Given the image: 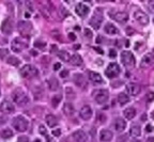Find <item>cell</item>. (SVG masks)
Instances as JSON below:
<instances>
[{
	"label": "cell",
	"instance_id": "cell-1",
	"mask_svg": "<svg viewBox=\"0 0 154 142\" xmlns=\"http://www.w3.org/2000/svg\"><path fill=\"white\" fill-rule=\"evenodd\" d=\"M13 100L18 105V106H26L29 103V97L26 94V92L23 90L21 88H17L14 90L13 94Z\"/></svg>",
	"mask_w": 154,
	"mask_h": 142
},
{
	"label": "cell",
	"instance_id": "cell-2",
	"mask_svg": "<svg viewBox=\"0 0 154 142\" xmlns=\"http://www.w3.org/2000/svg\"><path fill=\"white\" fill-rule=\"evenodd\" d=\"M28 126H29V122L23 115H18V117H16L13 120V127L17 131L24 133V131H26L28 129Z\"/></svg>",
	"mask_w": 154,
	"mask_h": 142
},
{
	"label": "cell",
	"instance_id": "cell-3",
	"mask_svg": "<svg viewBox=\"0 0 154 142\" xmlns=\"http://www.w3.org/2000/svg\"><path fill=\"white\" fill-rule=\"evenodd\" d=\"M121 61H122L123 65L125 67H128V68H133L135 66V57L134 55L131 52V51H122V54H121Z\"/></svg>",
	"mask_w": 154,
	"mask_h": 142
},
{
	"label": "cell",
	"instance_id": "cell-4",
	"mask_svg": "<svg viewBox=\"0 0 154 142\" xmlns=\"http://www.w3.org/2000/svg\"><path fill=\"white\" fill-rule=\"evenodd\" d=\"M28 46L26 39L24 36H21V38H16L13 40L12 44H11V49L14 51V52H21L23 49H25Z\"/></svg>",
	"mask_w": 154,
	"mask_h": 142
},
{
	"label": "cell",
	"instance_id": "cell-5",
	"mask_svg": "<svg viewBox=\"0 0 154 142\" xmlns=\"http://www.w3.org/2000/svg\"><path fill=\"white\" fill-rule=\"evenodd\" d=\"M21 76L24 78H31V77H34V76L37 75V70L35 68L33 65H30V64H27L24 65V66L21 67Z\"/></svg>",
	"mask_w": 154,
	"mask_h": 142
},
{
	"label": "cell",
	"instance_id": "cell-6",
	"mask_svg": "<svg viewBox=\"0 0 154 142\" xmlns=\"http://www.w3.org/2000/svg\"><path fill=\"white\" fill-rule=\"evenodd\" d=\"M93 96H94V99L98 104H105L108 100L109 94L107 90L100 89V90H95L93 92Z\"/></svg>",
	"mask_w": 154,
	"mask_h": 142
},
{
	"label": "cell",
	"instance_id": "cell-7",
	"mask_svg": "<svg viewBox=\"0 0 154 142\" xmlns=\"http://www.w3.org/2000/svg\"><path fill=\"white\" fill-rule=\"evenodd\" d=\"M120 72H121V70H120V66L117 63H110L105 71V75L108 78H114L119 75Z\"/></svg>",
	"mask_w": 154,
	"mask_h": 142
},
{
	"label": "cell",
	"instance_id": "cell-8",
	"mask_svg": "<svg viewBox=\"0 0 154 142\" xmlns=\"http://www.w3.org/2000/svg\"><path fill=\"white\" fill-rule=\"evenodd\" d=\"M18 31L19 33L21 34V36H27V35H29L30 32H31L32 30V25L28 22H19L18 23Z\"/></svg>",
	"mask_w": 154,
	"mask_h": 142
},
{
	"label": "cell",
	"instance_id": "cell-9",
	"mask_svg": "<svg viewBox=\"0 0 154 142\" xmlns=\"http://www.w3.org/2000/svg\"><path fill=\"white\" fill-rule=\"evenodd\" d=\"M134 17H135L136 20L140 25H142V26H146V25L149 24V17H148V15H147L144 12L140 11V10H138V11H136L135 13H134Z\"/></svg>",
	"mask_w": 154,
	"mask_h": 142
},
{
	"label": "cell",
	"instance_id": "cell-10",
	"mask_svg": "<svg viewBox=\"0 0 154 142\" xmlns=\"http://www.w3.org/2000/svg\"><path fill=\"white\" fill-rule=\"evenodd\" d=\"M110 15L111 17L117 20L118 23H121V24H124L128 20V14L125 13V12H110Z\"/></svg>",
	"mask_w": 154,
	"mask_h": 142
},
{
	"label": "cell",
	"instance_id": "cell-11",
	"mask_svg": "<svg viewBox=\"0 0 154 142\" xmlns=\"http://www.w3.org/2000/svg\"><path fill=\"white\" fill-rule=\"evenodd\" d=\"M1 31L4 34H11L13 31V22L11 18H5L1 24Z\"/></svg>",
	"mask_w": 154,
	"mask_h": 142
},
{
	"label": "cell",
	"instance_id": "cell-12",
	"mask_svg": "<svg viewBox=\"0 0 154 142\" xmlns=\"http://www.w3.org/2000/svg\"><path fill=\"white\" fill-rule=\"evenodd\" d=\"M15 108H14V105L8 100V99H4L1 104H0V111L3 113H13Z\"/></svg>",
	"mask_w": 154,
	"mask_h": 142
},
{
	"label": "cell",
	"instance_id": "cell-13",
	"mask_svg": "<svg viewBox=\"0 0 154 142\" xmlns=\"http://www.w3.org/2000/svg\"><path fill=\"white\" fill-rule=\"evenodd\" d=\"M92 114H93V111L92 109H91L90 106H84V107L80 109L79 111V115H80V118L82 119V120H85V121H88V120H90L91 118H92Z\"/></svg>",
	"mask_w": 154,
	"mask_h": 142
},
{
	"label": "cell",
	"instance_id": "cell-14",
	"mask_svg": "<svg viewBox=\"0 0 154 142\" xmlns=\"http://www.w3.org/2000/svg\"><path fill=\"white\" fill-rule=\"evenodd\" d=\"M141 91L140 86H138L137 83H128L126 86V92L130 94L131 96H137Z\"/></svg>",
	"mask_w": 154,
	"mask_h": 142
},
{
	"label": "cell",
	"instance_id": "cell-15",
	"mask_svg": "<svg viewBox=\"0 0 154 142\" xmlns=\"http://www.w3.org/2000/svg\"><path fill=\"white\" fill-rule=\"evenodd\" d=\"M75 12H76V14L78 16L85 17L89 13V8L86 4H84V3H78L76 6V8H75Z\"/></svg>",
	"mask_w": 154,
	"mask_h": 142
},
{
	"label": "cell",
	"instance_id": "cell-16",
	"mask_svg": "<svg viewBox=\"0 0 154 142\" xmlns=\"http://www.w3.org/2000/svg\"><path fill=\"white\" fill-rule=\"evenodd\" d=\"M114 129H116V131H118V133H122V131H124V129L126 128V122H125L123 119L118 118V119H116V121H114Z\"/></svg>",
	"mask_w": 154,
	"mask_h": 142
},
{
	"label": "cell",
	"instance_id": "cell-17",
	"mask_svg": "<svg viewBox=\"0 0 154 142\" xmlns=\"http://www.w3.org/2000/svg\"><path fill=\"white\" fill-rule=\"evenodd\" d=\"M102 22H103V18H102L101 15H96L95 14V15L90 19L89 24H90V26H92L95 30H98V29H100V27H101Z\"/></svg>",
	"mask_w": 154,
	"mask_h": 142
},
{
	"label": "cell",
	"instance_id": "cell-18",
	"mask_svg": "<svg viewBox=\"0 0 154 142\" xmlns=\"http://www.w3.org/2000/svg\"><path fill=\"white\" fill-rule=\"evenodd\" d=\"M112 133L110 130H107V129H103L100 134V140L102 142H109L112 140Z\"/></svg>",
	"mask_w": 154,
	"mask_h": 142
},
{
	"label": "cell",
	"instance_id": "cell-19",
	"mask_svg": "<svg viewBox=\"0 0 154 142\" xmlns=\"http://www.w3.org/2000/svg\"><path fill=\"white\" fill-rule=\"evenodd\" d=\"M73 138H74L75 142H86L87 141V135L85 134V131L77 130L73 134Z\"/></svg>",
	"mask_w": 154,
	"mask_h": 142
},
{
	"label": "cell",
	"instance_id": "cell-20",
	"mask_svg": "<svg viewBox=\"0 0 154 142\" xmlns=\"http://www.w3.org/2000/svg\"><path fill=\"white\" fill-rule=\"evenodd\" d=\"M89 79L94 83H103L102 76L95 72H89Z\"/></svg>",
	"mask_w": 154,
	"mask_h": 142
},
{
	"label": "cell",
	"instance_id": "cell-21",
	"mask_svg": "<svg viewBox=\"0 0 154 142\" xmlns=\"http://www.w3.org/2000/svg\"><path fill=\"white\" fill-rule=\"evenodd\" d=\"M45 121H46V124H47L49 127H51V128L58 125V120H57L56 117L53 115V114H47L46 115Z\"/></svg>",
	"mask_w": 154,
	"mask_h": 142
},
{
	"label": "cell",
	"instance_id": "cell-22",
	"mask_svg": "<svg viewBox=\"0 0 154 142\" xmlns=\"http://www.w3.org/2000/svg\"><path fill=\"white\" fill-rule=\"evenodd\" d=\"M74 82L76 83V86H78L79 88H85L86 86V78L81 75V74H77L75 75Z\"/></svg>",
	"mask_w": 154,
	"mask_h": 142
},
{
	"label": "cell",
	"instance_id": "cell-23",
	"mask_svg": "<svg viewBox=\"0 0 154 142\" xmlns=\"http://www.w3.org/2000/svg\"><path fill=\"white\" fill-rule=\"evenodd\" d=\"M105 31H106V33L109 35H116L119 33V30L114 27L112 24H107L106 26H105Z\"/></svg>",
	"mask_w": 154,
	"mask_h": 142
},
{
	"label": "cell",
	"instance_id": "cell-24",
	"mask_svg": "<svg viewBox=\"0 0 154 142\" xmlns=\"http://www.w3.org/2000/svg\"><path fill=\"white\" fill-rule=\"evenodd\" d=\"M14 135L13 130L10 128H4L3 130L0 131V137L1 138H3V139H10V138H12Z\"/></svg>",
	"mask_w": 154,
	"mask_h": 142
},
{
	"label": "cell",
	"instance_id": "cell-25",
	"mask_svg": "<svg viewBox=\"0 0 154 142\" xmlns=\"http://www.w3.org/2000/svg\"><path fill=\"white\" fill-rule=\"evenodd\" d=\"M63 111L67 115H72V114H74L75 109L71 103H65V104H64V107H63Z\"/></svg>",
	"mask_w": 154,
	"mask_h": 142
},
{
	"label": "cell",
	"instance_id": "cell-26",
	"mask_svg": "<svg viewBox=\"0 0 154 142\" xmlns=\"http://www.w3.org/2000/svg\"><path fill=\"white\" fill-rule=\"evenodd\" d=\"M135 115H136V110L134 109V108L130 107V108H128V109L124 110V117L128 119V120L134 119L135 118Z\"/></svg>",
	"mask_w": 154,
	"mask_h": 142
},
{
	"label": "cell",
	"instance_id": "cell-27",
	"mask_svg": "<svg viewBox=\"0 0 154 142\" xmlns=\"http://www.w3.org/2000/svg\"><path fill=\"white\" fill-rule=\"evenodd\" d=\"M118 100H119L120 106H124V105H126L128 103V100H130V97H128V94L120 93L119 96H118Z\"/></svg>",
	"mask_w": 154,
	"mask_h": 142
},
{
	"label": "cell",
	"instance_id": "cell-28",
	"mask_svg": "<svg viewBox=\"0 0 154 142\" xmlns=\"http://www.w3.org/2000/svg\"><path fill=\"white\" fill-rule=\"evenodd\" d=\"M130 134H131V136H132V137H135V138L139 137V136H140V134H141L140 127H139L138 125H133L132 127H131Z\"/></svg>",
	"mask_w": 154,
	"mask_h": 142
},
{
	"label": "cell",
	"instance_id": "cell-29",
	"mask_svg": "<svg viewBox=\"0 0 154 142\" xmlns=\"http://www.w3.org/2000/svg\"><path fill=\"white\" fill-rule=\"evenodd\" d=\"M70 62H71L73 65H76V66H78V65H80L82 63V59H81V57H80L79 55H74V56L71 57V60H70Z\"/></svg>",
	"mask_w": 154,
	"mask_h": 142
},
{
	"label": "cell",
	"instance_id": "cell-30",
	"mask_svg": "<svg viewBox=\"0 0 154 142\" xmlns=\"http://www.w3.org/2000/svg\"><path fill=\"white\" fill-rule=\"evenodd\" d=\"M58 57L62 60V61H64V62H69L70 60H71V56H70L69 52H67V51H65V50L59 51Z\"/></svg>",
	"mask_w": 154,
	"mask_h": 142
},
{
	"label": "cell",
	"instance_id": "cell-31",
	"mask_svg": "<svg viewBox=\"0 0 154 142\" xmlns=\"http://www.w3.org/2000/svg\"><path fill=\"white\" fill-rule=\"evenodd\" d=\"M48 86H49V89H51V90L56 91V90L59 89V82L57 79L51 78V79H49V81H48Z\"/></svg>",
	"mask_w": 154,
	"mask_h": 142
},
{
	"label": "cell",
	"instance_id": "cell-32",
	"mask_svg": "<svg viewBox=\"0 0 154 142\" xmlns=\"http://www.w3.org/2000/svg\"><path fill=\"white\" fill-rule=\"evenodd\" d=\"M7 63L10 65H13V66H18L19 63H21V61H19L16 57L14 56H10L8 57V60H7Z\"/></svg>",
	"mask_w": 154,
	"mask_h": 142
},
{
	"label": "cell",
	"instance_id": "cell-33",
	"mask_svg": "<svg viewBox=\"0 0 154 142\" xmlns=\"http://www.w3.org/2000/svg\"><path fill=\"white\" fill-rule=\"evenodd\" d=\"M61 99H62V95H60V94L54 95L53 98H51V105H53V107L54 108L58 107V105L61 103Z\"/></svg>",
	"mask_w": 154,
	"mask_h": 142
},
{
	"label": "cell",
	"instance_id": "cell-34",
	"mask_svg": "<svg viewBox=\"0 0 154 142\" xmlns=\"http://www.w3.org/2000/svg\"><path fill=\"white\" fill-rule=\"evenodd\" d=\"M151 62H152L151 56H150V55H147V56L144 57V59H142V63H141V65H142V66H146V65L151 64Z\"/></svg>",
	"mask_w": 154,
	"mask_h": 142
},
{
	"label": "cell",
	"instance_id": "cell-35",
	"mask_svg": "<svg viewBox=\"0 0 154 142\" xmlns=\"http://www.w3.org/2000/svg\"><path fill=\"white\" fill-rule=\"evenodd\" d=\"M9 56V49L2 48L0 49V59H5Z\"/></svg>",
	"mask_w": 154,
	"mask_h": 142
},
{
	"label": "cell",
	"instance_id": "cell-36",
	"mask_svg": "<svg viewBox=\"0 0 154 142\" xmlns=\"http://www.w3.org/2000/svg\"><path fill=\"white\" fill-rule=\"evenodd\" d=\"M146 99H147V102H148V103H152V102H153V100H154V93H153V92H149V93L147 94Z\"/></svg>",
	"mask_w": 154,
	"mask_h": 142
},
{
	"label": "cell",
	"instance_id": "cell-37",
	"mask_svg": "<svg viewBox=\"0 0 154 142\" xmlns=\"http://www.w3.org/2000/svg\"><path fill=\"white\" fill-rule=\"evenodd\" d=\"M85 36H87L88 39H92V32L90 29H88V28L85 29Z\"/></svg>",
	"mask_w": 154,
	"mask_h": 142
},
{
	"label": "cell",
	"instance_id": "cell-38",
	"mask_svg": "<svg viewBox=\"0 0 154 142\" xmlns=\"http://www.w3.org/2000/svg\"><path fill=\"white\" fill-rule=\"evenodd\" d=\"M34 46L35 47H39V48H44L46 46V43H44V42H35Z\"/></svg>",
	"mask_w": 154,
	"mask_h": 142
},
{
	"label": "cell",
	"instance_id": "cell-39",
	"mask_svg": "<svg viewBox=\"0 0 154 142\" xmlns=\"http://www.w3.org/2000/svg\"><path fill=\"white\" fill-rule=\"evenodd\" d=\"M67 76H69V71H67V70L61 71V73H60V77L61 78H67Z\"/></svg>",
	"mask_w": 154,
	"mask_h": 142
},
{
	"label": "cell",
	"instance_id": "cell-40",
	"mask_svg": "<svg viewBox=\"0 0 154 142\" xmlns=\"http://www.w3.org/2000/svg\"><path fill=\"white\" fill-rule=\"evenodd\" d=\"M17 142H29V139H28V137H25V136H21L18 138Z\"/></svg>",
	"mask_w": 154,
	"mask_h": 142
},
{
	"label": "cell",
	"instance_id": "cell-41",
	"mask_svg": "<svg viewBox=\"0 0 154 142\" xmlns=\"http://www.w3.org/2000/svg\"><path fill=\"white\" fill-rule=\"evenodd\" d=\"M53 135L55 137H59L60 135H61V129L58 128V129H55V130H53Z\"/></svg>",
	"mask_w": 154,
	"mask_h": 142
},
{
	"label": "cell",
	"instance_id": "cell-42",
	"mask_svg": "<svg viewBox=\"0 0 154 142\" xmlns=\"http://www.w3.org/2000/svg\"><path fill=\"white\" fill-rule=\"evenodd\" d=\"M109 57H110V58H116V57H117V52H116V50L110 49V50H109Z\"/></svg>",
	"mask_w": 154,
	"mask_h": 142
},
{
	"label": "cell",
	"instance_id": "cell-43",
	"mask_svg": "<svg viewBox=\"0 0 154 142\" xmlns=\"http://www.w3.org/2000/svg\"><path fill=\"white\" fill-rule=\"evenodd\" d=\"M152 130H153V127H152L151 124L147 125V127H146V131H147V133H151Z\"/></svg>",
	"mask_w": 154,
	"mask_h": 142
},
{
	"label": "cell",
	"instance_id": "cell-44",
	"mask_svg": "<svg viewBox=\"0 0 154 142\" xmlns=\"http://www.w3.org/2000/svg\"><path fill=\"white\" fill-rule=\"evenodd\" d=\"M40 133H41L42 135H45V134H46V128H45V127H44L43 125L40 126Z\"/></svg>",
	"mask_w": 154,
	"mask_h": 142
},
{
	"label": "cell",
	"instance_id": "cell-45",
	"mask_svg": "<svg viewBox=\"0 0 154 142\" xmlns=\"http://www.w3.org/2000/svg\"><path fill=\"white\" fill-rule=\"evenodd\" d=\"M60 67H61V64H60V63H56V64L54 65V70H55V71H58Z\"/></svg>",
	"mask_w": 154,
	"mask_h": 142
},
{
	"label": "cell",
	"instance_id": "cell-46",
	"mask_svg": "<svg viewBox=\"0 0 154 142\" xmlns=\"http://www.w3.org/2000/svg\"><path fill=\"white\" fill-rule=\"evenodd\" d=\"M69 38L71 39L72 41H75V40H76V36H75L74 33H70V34H69Z\"/></svg>",
	"mask_w": 154,
	"mask_h": 142
},
{
	"label": "cell",
	"instance_id": "cell-47",
	"mask_svg": "<svg viewBox=\"0 0 154 142\" xmlns=\"http://www.w3.org/2000/svg\"><path fill=\"white\" fill-rule=\"evenodd\" d=\"M94 49H95V50H96V51H98V54H101V55H103V54H104V51H103V50H102V49H101V48H98V47H94Z\"/></svg>",
	"mask_w": 154,
	"mask_h": 142
},
{
	"label": "cell",
	"instance_id": "cell-48",
	"mask_svg": "<svg viewBox=\"0 0 154 142\" xmlns=\"http://www.w3.org/2000/svg\"><path fill=\"white\" fill-rule=\"evenodd\" d=\"M147 142H154V138L153 137H149V138L147 139Z\"/></svg>",
	"mask_w": 154,
	"mask_h": 142
},
{
	"label": "cell",
	"instance_id": "cell-49",
	"mask_svg": "<svg viewBox=\"0 0 154 142\" xmlns=\"http://www.w3.org/2000/svg\"><path fill=\"white\" fill-rule=\"evenodd\" d=\"M25 16H26L27 18H29V17H30V14L29 13H25Z\"/></svg>",
	"mask_w": 154,
	"mask_h": 142
},
{
	"label": "cell",
	"instance_id": "cell-50",
	"mask_svg": "<svg viewBox=\"0 0 154 142\" xmlns=\"http://www.w3.org/2000/svg\"><path fill=\"white\" fill-rule=\"evenodd\" d=\"M150 6H153V9H154V1H150Z\"/></svg>",
	"mask_w": 154,
	"mask_h": 142
},
{
	"label": "cell",
	"instance_id": "cell-51",
	"mask_svg": "<svg viewBox=\"0 0 154 142\" xmlns=\"http://www.w3.org/2000/svg\"><path fill=\"white\" fill-rule=\"evenodd\" d=\"M151 115H152V118H153V120H154V111H153V112H152V114H151Z\"/></svg>",
	"mask_w": 154,
	"mask_h": 142
},
{
	"label": "cell",
	"instance_id": "cell-52",
	"mask_svg": "<svg viewBox=\"0 0 154 142\" xmlns=\"http://www.w3.org/2000/svg\"><path fill=\"white\" fill-rule=\"evenodd\" d=\"M33 142H41V141H40V140H39V139H37V140H34V141H33Z\"/></svg>",
	"mask_w": 154,
	"mask_h": 142
},
{
	"label": "cell",
	"instance_id": "cell-53",
	"mask_svg": "<svg viewBox=\"0 0 154 142\" xmlns=\"http://www.w3.org/2000/svg\"><path fill=\"white\" fill-rule=\"evenodd\" d=\"M153 23H154V19H153Z\"/></svg>",
	"mask_w": 154,
	"mask_h": 142
}]
</instances>
